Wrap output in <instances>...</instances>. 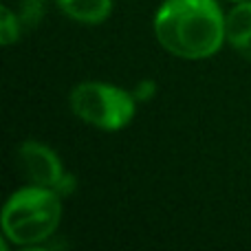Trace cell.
<instances>
[{
  "label": "cell",
  "mask_w": 251,
  "mask_h": 251,
  "mask_svg": "<svg viewBox=\"0 0 251 251\" xmlns=\"http://www.w3.org/2000/svg\"><path fill=\"white\" fill-rule=\"evenodd\" d=\"M156 93H159V86H156L154 79H141V82H137V86L132 88V95H134V100H137L139 104L152 101Z\"/></svg>",
  "instance_id": "9"
},
{
  "label": "cell",
  "mask_w": 251,
  "mask_h": 251,
  "mask_svg": "<svg viewBox=\"0 0 251 251\" xmlns=\"http://www.w3.org/2000/svg\"><path fill=\"white\" fill-rule=\"evenodd\" d=\"M225 20L227 13L218 0H163L152 31L170 55L199 62L214 57L227 44Z\"/></svg>",
  "instance_id": "1"
},
{
  "label": "cell",
  "mask_w": 251,
  "mask_h": 251,
  "mask_svg": "<svg viewBox=\"0 0 251 251\" xmlns=\"http://www.w3.org/2000/svg\"><path fill=\"white\" fill-rule=\"evenodd\" d=\"M227 44L240 57L251 62V0L234 2L225 20Z\"/></svg>",
  "instance_id": "5"
},
{
  "label": "cell",
  "mask_w": 251,
  "mask_h": 251,
  "mask_svg": "<svg viewBox=\"0 0 251 251\" xmlns=\"http://www.w3.org/2000/svg\"><path fill=\"white\" fill-rule=\"evenodd\" d=\"M18 165H20L22 174H25V178L29 183L42 187H53L55 192L62 185L64 176L69 174L64 170L60 154L51 146L35 141V139L20 143V148H18Z\"/></svg>",
  "instance_id": "4"
},
{
  "label": "cell",
  "mask_w": 251,
  "mask_h": 251,
  "mask_svg": "<svg viewBox=\"0 0 251 251\" xmlns=\"http://www.w3.org/2000/svg\"><path fill=\"white\" fill-rule=\"evenodd\" d=\"M18 16H20L25 29H35L47 16V0H22Z\"/></svg>",
  "instance_id": "8"
},
{
  "label": "cell",
  "mask_w": 251,
  "mask_h": 251,
  "mask_svg": "<svg viewBox=\"0 0 251 251\" xmlns=\"http://www.w3.org/2000/svg\"><path fill=\"white\" fill-rule=\"evenodd\" d=\"M229 2H243V0H229Z\"/></svg>",
  "instance_id": "10"
},
{
  "label": "cell",
  "mask_w": 251,
  "mask_h": 251,
  "mask_svg": "<svg viewBox=\"0 0 251 251\" xmlns=\"http://www.w3.org/2000/svg\"><path fill=\"white\" fill-rule=\"evenodd\" d=\"M137 104L132 91L100 79L79 82L69 95V106L75 117L104 132L128 128L137 117Z\"/></svg>",
  "instance_id": "3"
},
{
  "label": "cell",
  "mask_w": 251,
  "mask_h": 251,
  "mask_svg": "<svg viewBox=\"0 0 251 251\" xmlns=\"http://www.w3.org/2000/svg\"><path fill=\"white\" fill-rule=\"evenodd\" d=\"M62 199L53 187L29 185L16 190L2 205V236L16 247H42L53 238L62 223Z\"/></svg>",
  "instance_id": "2"
},
{
  "label": "cell",
  "mask_w": 251,
  "mask_h": 251,
  "mask_svg": "<svg viewBox=\"0 0 251 251\" xmlns=\"http://www.w3.org/2000/svg\"><path fill=\"white\" fill-rule=\"evenodd\" d=\"M22 29H25V25H22L18 11L2 4L0 7V44L2 47H13L16 42H20Z\"/></svg>",
  "instance_id": "7"
},
{
  "label": "cell",
  "mask_w": 251,
  "mask_h": 251,
  "mask_svg": "<svg viewBox=\"0 0 251 251\" xmlns=\"http://www.w3.org/2000/svg\"><path fill=\"white\" fill-rule=\"evenodd\" d=\"M55 7L73 22L97 26L113 13V0H53Z\"/></svg>",
  "instance_id": "6"
}]
</instances>
